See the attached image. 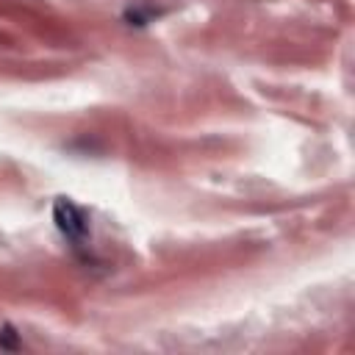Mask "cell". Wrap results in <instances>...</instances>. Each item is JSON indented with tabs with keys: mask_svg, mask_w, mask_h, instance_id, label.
I'll use <instances>...</instances> for the list:
<instances>
[{
	"mask_svg": "<svg viewBox=\"0 0 355 355\" xmlns=\"http://www.w3.org/2000/svg\"><path fill=\"white\" fill-rule=\"evenodd\" d=\"M53 216H55V225L58 230L72 241V247H83L86 236H89V222L83 216V211L78 205H72L69 200H55V208H53Z\"/></svg>",
	"mask_w": 355,
	"mask_h": 355,
	"instance_id": "6da1fadb",
	"label": "cell"
}]
</instances>
